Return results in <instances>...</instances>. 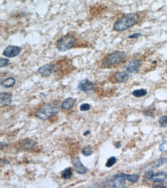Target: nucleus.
<instances>
[{
	"label": "nucleus",
	"instance_id": "f257e3e1",
	"mask_svg": "<svg viewBox=\"0 0 167 188\" xmlns=\"http://www.w3.org/2000/svg\"><path fill=\"white\" fill-rule=\"evenodd\" d=\"M139 20V15L137 13L126 14L121 16L115 22L114 29L118 32L126 30L135 25Z\"/></svg>",
	"mask_w": 167,
	"mask_h": 188
},
{
	"label": "nucleus",
	"instance_id": "f03ea898",
	"mask_svg": "<svg viewBox=\"0 0 167 188\" xmlns=\"http://www.w3.org/2000/svg\"><path fill=\"white\" fill-rule=\"evenodd\" d=\"M127 57L126 53L123 51H115L106 55L102 60V66L106 68L117 67L122 63Z\"/></svg>",
	"mask_w": 167,
	"mask_h": 188
},
{
	"label": "nucleus",
	"instance_id": "7ed1b4c3",
	"mask_svg": "<svg viewBox=\"0 0 167 188\" xmlns=\"http://www.w3.org/2000/svg\"><path fill=\"white\" fill-rule=\"evenodd\" d=\"M60 109V106L58 104L49 103L37 111L36 117L42 120H45L59 112Z\"/></svg>",
	"mask_w": 167,
	"mask_h": 188
},
{
	"label": "nucleus",
	"instance_id": "20e7f679",
	"mask_svg": "<svg viewBox=\"0 0 167 188\" xmlns=\"http://www.w3.org/2000/svg\"><path fill=\"white\" fill-rule=\"evenodd\" d=\"M76 42V39L73 35H66L59 39L57 44V48L59 51L65 52L72 48Z\"/></svg>",
	"mask_w": 167,
	"mask_h": 188
},
{
	"label": "nucleus",
	"instance_id": "39448f33",
	"mask_svg": "<svg viewBox=\"0 0 167 188\" xmlns=\"http://www.w3.org/2000/svg\"><path fill=\"white\" fill-rule=\"evenodd\" d=\"M126 179L122 176L121 174H117L113 176L109 180L107 185L112 188H124L126 185Z\"/></svg>",
	"mask_w": 167,
	"mask_h": 188
},
{
	"label": "nucleus",
	"instance_id": "423d86ee",
	"mask_svg": "<svg viewBox=\"0 0 167 188\" xmlns=\"http://www.w3.org/2000/svg\"><path fill=\"white\" fill-rule=\"evenodd\" d=\"M142 65L141 60L139 59L131 60L125 66V71L128 73H136L139 71Z\"/></svg>",
	"mask_w": 167,
	"mask_h": 188
},
{
	"label": "nucleus",
	"instance_id": "0eeeda50",
	"mask_svg": "<svg viewBox=\"0 0 167 188\" xmlns=\"http://www.w3.org/2000/svg\"><path fill=\"white\" fill-rule=\"evenodd\" d=\"M72 163L76 172L79 174H84L88 172V169L84 165L79 157H75L72 159Z\"/></svg>",
	"mask_w": 167,
	"mask_h": 188
},
{
	"label": "nucleus",
	"instance_id": "6e6552de",
	"mask_svg": "<svg viewBox=\"0 0 167 188\" xmlns=\"http://www.w3.org/2000/svg\"><path fill=\"white\" fill-rule=\"evenodd\" d=\"M95 84L88 79H84L79 82L78 89L83 92H90L94 89Z\"/></svg>",
	"mask_w": 167,
	"mask_h": 188
},
{
	"label": "nucleus",
	"instance_id": "1a4fd4ad",
	"mask_svg": "<svg viewBox=\"0 0 167 188\" xmlns=\"http://www.w3.org/2000/svg\"><path fill=\"white\" fill-rule=\"evenodd\" d=\"M21 49L19 47L15 46H9L4 50L3 54L9 58L15 57L20 54Z\"/></svg>",
	"mask_w": 167,
	"mask_h": 188
},
{
	"label": "nucleus",
	"instance_id": "9d476101",
	"mask_svg": "<svg viewBox=\"0 0 167 188\" xmlns=\"http://www.w3.org/2000/svg\"><path fill=\"white\" fill-rule=\"evenodd\" d=\"M55 70V65L52 64H49L40 67L38 69V72L41 76H48L54 73Z\"/></svg>",
	"mask_w": 167,
	"mask_h": 188
},
{
	"label": "nucleus",
	"instance_id": "9b49d317",
	"mask_svg": "<svg viewBox=\"0 0 167 188\" xmlns=\"http://www.w3.org/2000/svg\"><path fill=\"white\" fill-rule=\"evenodd\" d=\"M129 76L128 73L126 72H118L114 75V79L116 82L121 83L126 81Z\"/></svg>",
	"mask_w": 167,
	"mask_h": 188
},
{
	"label": "nucleus",
	"instance_id": "f8f14e48",
	"mask_svg": "<svg viewBox=\"0 0 167 188\" xmlns=\"http://www.w3.org/2000/svg\"><path fill=\"white\" fill-rule=\"evenodd\" d=\"M1 103L4 106H7L11 103L12 98L11 95L6 92H1L0 94Z\"/></svg>",
	"mask_w": 167,
	"mask_h": 188
},
{
	"label": "nucleus",
	"instance_id": "ddd939ff",
	"mask_svg": "<svg viewBox=\"0 0 167 188\" xmlns=\"http://www.w3.org/2000/svg\"><path fill=\"white\" fill-rule=\"evenodd\" d=\"M167 179V173L164 171H159L155 173L151 179V181L155 182H161Z\"/></svg>",
	"mask_w": 167,
	"mask_h": 188
},
{
	"label": "nucleus",
	"instance_id": "4468645a",
	"mask_svg": "<svg viewBox=\"0 0 167 188\" xmlns=\"http://www.w3.org/2000/svg\"><path fill=\"white\" fill-rule=\"evenodd\" d=\"M76 98H68L65 99L62 103L61 106L63 109L68 110L74 105L76 103Z\"/></svg>",
	"mask_w": 167,
	"mask_h": 188
},
{
	"label": "nucleus",
	"instance_id": "2eb2a0df",
	"mask_svg": "<svg viewBox=\"0 0 167 188\" xmlns=\"http://www.w3.org/2000/svg\"><path fill=\"white\" fill-rule=\"evenodd\" d=\"M16 82L15 79L13 78H6L2 81L1 82V85L5 88H9L12 87Z\"/></svg>",
	"mask_w": 167,
	"mask_h": 188
},
{
	"label": "nucleus",
	"instance_id": "dca6fc26",
	"mask_svg": "<svg viewBox=\"0 0 167 188\" xmlns=\"http://www.w3.org/2000/svg\"><path fill=\"white\" fill-rule=\"evenodd\" d=\"M35 145V143L32 140L26 139L23 142L22 145L24 149H32Z\"/></svg>",
	"mask_w": 167,
	"mask_h": 188
},
{
	"label": "nucleus",
	"instance_id": "f3484780",
	"mask_svg": "<svg viewBox=\"0 0 167 188\" xmlns=\"http://www.w3.org/2000/svg\"><path fill=\"white\" fill-rule=\"evenodd\" d=\"M72 168L70 167L66 168L62 172L61 176L64 179H69L72 176Z\"/></svg>",
	"mask_w": 167,
	"mask_h": 188
},
{
	"label": "nucleus",
	"instance_id": "a211bd4d",
	"mask_svg": "<svg viewBox=\"0 0 167 188\" xmlns=\"http://www.w3.org/2000/svg\"><path fill=\"white\" fill-rule=\"evenodd\" d=\"M123 177H124L126 179L131 182H136L139 178V176L138 174H123Z\"/></svg>",
	"mask_w": 167,
	"mask_h": 188
},
{
	"label": "nucleus",
	"instance_id": "6ab92c4d",
	"mask_svg": "<svg viewBox=\"0 0 167 188\" xmlns=\"http://www.w3.org/2000/svg\"><path fill=\"white\" fill-rule=\"evenodd\" d=\"M147 94V91L143 89L134 90L132 92V95L136 98H140L146 96Z\"/></svg>",
	"mask_w": 167,
	"mask_h": 188
},
{
	"label": "nucleus",
	"instance_id": "aec40b11",
	"mask_svg": "<svg viewBox=\"0 0 167 188\" xmlns=\"http://www.w3.org/2000/svg\"><path fill=\"white\" fill-rule=\"evenodd\" d=\"M82 154L85 156H89L93 154V152L90 146H85L83 148L82 150Z\"/></svg>",
	"mask_w": 167,
	"mask_h": 188
},
{
	"label": "nucleus",
	"instance_id": "412c9836",
	"mask_svg": "<svg viewBox=\"0 0 167 188\" xmlns=\"http://www.w3.org/2000/svg\"><path fill=\"white\" fill-rule=\"evenodd\" d=\"M117 162V158L115 157H111L107 160V162L106 163V166L107 168H110L115 165V163Z\"/></svg>",
	"mask_w": 167,
	"mask_h": 188
},
{
	"label": "nucleus",
	"instance_id": "4be33fe9",
	"mask_svg": "<svg viewBox=\"0 0 167 188\" xmlns=\"http://www.w3.org/2000/svg\"><path fill=\"white\" fill-rule=\"evenodd\" d=\"M167 162V157L160 158L157 161L155 162V164L153 165V168H158Z\"/></svg>",
	"mask_w": 167,
	"mask_h": 188
},
{
	"label": "nucleus",
	"instance_id": "5701e85b",
	"mask_svg": "<svg viewBox=\"0 0 167 188\" xmlns=\"http://www.w3.org/2000/svg\"><path fill=\"white\" fill-rule=\"evenodd\" d=\"M159 125L161 127H166L167 126V116H163L161 117L159 120Z\"/></svg>",
	"mask_w": 167,
	"mask_h": 188
},
{
	"label": "nucleus",
	"instance_id": "b1692460",
	"mask_svg": "<svg viewBox=\"0 0 167 188\" xmlns=\"http://www.w3.org/2000/svg\"><path fill=\"white\" fill-rule=\"evenodd\" d=\"M91 108L90 104L88 103H84L81 104L80 106V110L81 111H87L89 110Z\"/></svg>",
	"mask_w": 167,
	"mask_h": 188
},
{
	"label": "nucleus",
	"instance_id": "393cba45",
	"mask_svg": "<svg viewBox=\"0 0 167 188\" xmlns=\"http://www.w3.org/2000/svg\"><path fill=\"white\" fill-rule=\"evenodd\" d=\"M9 62L10 61L8 59L1 58L0 59V67H3L6 66L9 64Z\"/></svg>",
	"mask_w": 167,
	"mask_h": 188
},
{
	"label": "nucleus",
	"instance_id": "a878e982",
	"mask_svg": "<svg viewBox=\"0 0 167 188\" xmlns=\"http://www.w3.org/2000/svg\"><path fill=\"white\" fill-rule=\"evenodd\" d=\"M155 174V171H147V172L145 173V177H146V178L151 180V179L153 178V177Z\"/></svg>",
	"mask_w": 167,
	"mask_h": 188
},
{
	"label": "nucleus",
	"instance_id": "bb28decb",
	"mask_svg": "<svg viewBox=\"0 0 167 188\" xmlns=\"http://www.w3.org/2000/svg\"><path fill=\"white\" fill-rule=\"evenodd\" d=\"M144 115L148 117H154L155 116V113L153 112V111L150 110H146L144 112Z\"/></svg>",
	"mask_w": 167,
	"mask_h": 188
},
{
	"label": "nucleus",
	"instance_id": "cd10ccee",
	"mask_svg": "<svg viewBox=\"0 0 167 188\" xmlns=\"http://www.w3.org/2000/svg\"><path fill=\"white\" fill-rule=\"evenodd\" d=\"M142 36V34L141 33H136L132 35H130L129 36V38H137L139 37H140Z\"/></svg>",
	"mask_w": 167,
	"mask_h": 188
},
{
	"label": "nucleus",
	"instance_id": "c85d7f7f",
	"mask_svg": "<svg viewBox=\"0 0 167 188\" xmlns=\"http://www.w3.org/2000/svg\"><path fill=\"white\" fill-rule=\"evenodd\" d=\"M166 142L163 143L159 146V150H160L161 152H163L164 149H165V145Z\"/></svg>",
	"mask_w": 167,
	"mask_h": 188
},
{
	"label": "nucleus",
	"instance_id": "c756f323",
	"mask_svg": "<svg viewBox=\"0 0 167 188\" xmlns=\"http://www.w3.org/2000/svg\"><path fill=\"white\" fill-rule=\"evenodd\" d=\"M114 145L115 146V147L117 148V149H119L121 147V143H120V142H116L114 144Z\"/></svg>",
	"mask_w": 167,
	"mask_h": 188
},
{
	"label": "nucleus",
	"instance_id": "7c9ffc66",
	"mask_svg": "<svg viewBox=\"0 0 167 188\" xmlns=\"http://www.w3.org/2000/svg\"><path fill=\"white\" fill-rule=\"evenodd\" d=\"M90 133V130H87L86 132H85V133H84V136H86V135H87L89 134Z\"/></svg>",
	"mask_w": 167,
	"mask_h": 188
},
{
	"label": "nucleus",
	"instance_id": "2f4dec72",
	"mask_svg": "<svg viewBox=\"0 0 167 188\" xmlns=\"http://www.w3.org/2000/svg\"></svg>",
	"mask_w": 167,
	"mask_h": 188
}]
</instances>
